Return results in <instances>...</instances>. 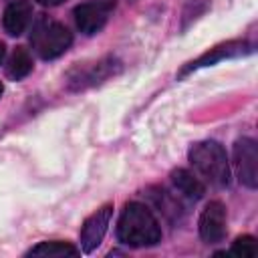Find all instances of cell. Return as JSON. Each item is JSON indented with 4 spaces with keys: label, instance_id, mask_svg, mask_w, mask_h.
<instances>
[{
    "label": "cell",
    "instance_id": "1",
    "mask_svg": "<svg viewBox=\"0 0 258 258\" xmlns=\"http://www.w3.org/2000/svg\"><path fill=\"white\" fill-rule=\"evenodd\" d=\"M117 238L131 248L155 246L161 240V228L147 206L131 202L121 212L117 224Z\"/></svg>",
    "mask_w": 258,
    "mask_h": 258
},
{
    "label": "cell",
    "instance_id": "2",
    "mask_svg": "<svg viewBox=\"0 0 258 258\" xmlns=\"http://www.w3.org/2000/svg\"><path fill=\"white\" fill-rule=\"evenodd\" d=\"M191 165L198 169L200 175H204L214 185H228L230 181V165L224 147L218 141H198L189 147L187 153Z\"/></svg>",
    "mask_w": 258,
    "mask_h": 258
},
{
    "label": "cell",
    "instance_id": "3",
    "mask_svg": "<svg viewBox=\"0 0 258 258\" xmlns=\"http://www.w3.org/2000/svg\"><path fill=\"white\" fill-rule=\"evenodd\" d=\"M30 42L34 52L44 58H56L60 56L73 42V36L69 32V28L56 20H50L46 16H40L34 26H32V34H30Z\"/></svg>",
    "mask_w": 258,
    "mask_h": 258
},
{
    "label": "cell",
    "instance_id": "4",
    "mask_svg": "<svg viewBox=\"0 0 258 258\" xmlns=\"http://www.w3.org/2000/svg\"><path fill=\"white\" fill-rule=\"evenodd\" d=\"M234 167L240 183L246 187L258 185V147L250 137H242L234 143Z\"/></svg>",
    "mask_w": 258,
    "mask_h": 258
},
{
    "label": "cell",
    "instance_id": "5",
    "mask_svg": "<svg viewBox=\"0 0 258 258\" xmlns=\"http://www.w3.org/2000/svg\"><path fill=\"white\" fill-rule=\"evenodd\" d=\"M113 216V206H103L101 210H97L93 216H89L83 224L81 230V252L91 254L93 250L99 248V244L103 242V236L109 228Z\"/></svg>",
    "mask_w": 258,
    "mask_h": 258
},
{
    "label": "cell",
    "instance_id": "6",
    "mask_svg": "<svg viewBox=\"0 0 258 258\" xmlns=\"http://www.w3.org/2000/svg\"><path fill=\"white\" fill-rule=\"evenodd\" d=\"M200 236L206 244L222 242L226 236V208L222 202H210L200 216Z\"/></svg>",
    "mask_w": 258,
    "mask_h": 258
},
{
    "label": "cell",
    "instance_id": "7",
    "mask_svg": "<svg viewBox=\"0 0 258 258\" xmlns=\"http://www.w3.org/2000/svg\"><path fill=\"white\" fill-rule=\"evenodd\" d=\"M75 22L83 34H95L107 22V8L101 4H81L75 8Z\"/></svg>",
    "mask_w": 258,
    "mask_h": 258
},
{
    "label": "cell",
    "instance_id": "8",
    "mask_svg": "<svg viewBox=\"0 0 258 258\" xmlns=\"http://www.w3.org/2000/svg\"><path fill=\"white\" fill-rule=\"evenodd\" d=\"M115 69H119V62L115 58H103L95 64H91L89 69H79L77 77H71V87L75 89H83L87 85H97L101 81H105L107 77H111L115 73Z\"/></svg>",
    "mask_w": 258,
    "mask_h": 258
},
{
    "label": "cell",
    "instance_id": "9",
    "mask_svg": "<svg viewBox=\"0 0 258 258\" xmlns=\"http://www.w3.org/2000/svg\"><path fill=\"white\" fill-rule=\"evenodd\" d=\"M30 16H32V6L30 2L26 0H14L12 4L6 6L4 10V28L10 36H18L26 30L28 22H30Z\"/></svg>",
    "mask_w": 258,
    "mask_h": 258
},
{
    "label": "cell",
    "instance_id": "10",
    "mask_svg": "<svg viewBox=\"0 0 258 258\" xmlns=\"http://www.w3.org/2000/svg\"><path fill=\"white\" fill-rule=\"evenodd\" d=\"M171 183L181 196H185L189 200H200L206 194V185L187 169H173L171 171Z\"/></svg>",
    "mask_w": 258,
    "mask_h": 258
},
{
    "label": "cell",
    "instance_id": "11",
    "mask_svg": "<svg viewBox=\"0 0 258 258\" xmlns=\"http://www.w3.org/2000/svg\"><path fill=\"white\" fill-rule=\"evenodd\" d=\"M246 48H248V46H246V44H242V42H230V44H226V46H218V48H214L212 52H208V54L200 56L198 60L189 62V64H187L179 75L183 77L185 73H189V71H194V69L214 64V62H218V60H222V58H228V56H238V54L246 52Z\"/></svg>",
    "mask_w": 258,
    "mask_h": 258
},
{
    "label": "cell",
    "instance_id": "12",
    "mask_svg": "<svg viewBox=\"0 0 258 258\" xmlns=\"http://www.w3.org/2000/svg\"><path fill=\"white\" fill-rule=\"evenodd\" d=\"M79 254H81L79 248H75L69 242H58V240L40 242V244H36L34 248H30L26 252V256H38V258H67V256L75 258Z\"/></svg>",
    "mask_w": 258,
    "mask_h": 258
},
{
    "label": "cell",
    "instance_id": "13",
    "mask_svg": "<svg viewBox=\"0 0 258 258\" xmlns=\"http://www.w3.org/2000/svg\"><path fill=\"white\" fill-rule=\"evenodd\" d=\"M32 71V56L24 46H16L6 62V75L12 81H20L24 79L28 73Z\"/></svg>",
    "mask_w": 258,
    "mask_h": 258
},
{
    "label": "cell",
    "instance_id": "14",
    "mask_svg": "<svg viewBox=\"0 0 258 258\" xmlns=\"http://www.w3.org/2000/svg\"><path fill=\"white\" fill-rule=\"evenodd\" d=\"M149 198L153 200V204L159 208V212H161L167 220H171V222L179 220V216H181V212H183V210H181V204H179L175 198H171L169 191L157 187V189H151Z\"/></svg>",
    "mask_w": 258,
    "mask_h": 258
},
{
    "label": "cell",
    "instance_id": "15",
    "mask_svg": "<svg viewBox=\"0 0 258 258\" xmlns=\"http://www.w3.org/2000/svg\"><path fill=\"white\" fill-rule=\"evenodd\" d=\"M230 252L234 256H240V258H254L258 254V244H256V240L252 236H240L232 244Z\"/></svg>",
    "mask_w": 258,
    "mask_h": 258
},
{
    "label": "cell",
    "instance_id": "16",
    "mask_svg": "<svg viewBox=\"0 0 258 258\" xmlns=\"http://www.w3.org/2000/svg\"><path fill=\"white\" fill-rule=\"evenodd\" d=\"M38 4H42V6H58V4H62L64 0H36Z\"/></svg>",
    "mask_w": 258,
    "mask_h": 258
},
{
    "label": "cell",
    "instance_id": "17",
    "mask_svg": "<svg viewBox=\"0 0 258 258\" xmlns=\"http://www.w3.org/2000/svg\"><path fill=\"white\" fill-rule=\"evenodd\" d=\"M2 58H4V44L0 42V62H2Z\"/></svg>",
    "mask_w": 258,
    "mask_h": 258
},
{
    "label": "cell",
    "instance_id": "18",
    "mask_svg": "<svg viewBox=\"0 0 258 258\" xmlns=\"http://www.w3.org/2000/svg\"><path fill=\"white\" fill-rule=\"evenodd\" d=\"M2 91H4V89H2V83H0V97H2Z\"/></svg>",
    "mask_w": 258,
    "mask_h": 258
}]
</instances>
